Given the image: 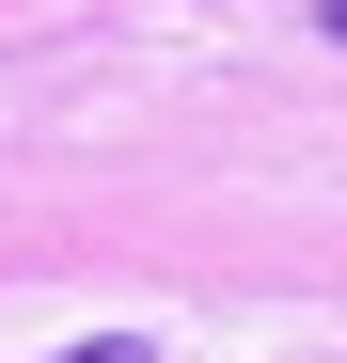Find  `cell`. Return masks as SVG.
Listing matches in <instances>:
<instances>
[{"instance_id":"1","label":"cell","mask_w":347,"mask_h":363,"mask_svg":"<svg viewBox=\"0 0 347 363\" xmlns=\"http://www.w3.org/2000/svg\"><path fill=\"white\" fill-rule=\"evenodd\" d=\"M64 363H158V347H142V332H95V347H64Z\"/></svg>"},{"instance_id":"2","label":"cell","mask_w":347,"mask_h":363,"mask_svg":"<svg viewBox=\"0 0 347 363\" xmlns=\"http://www.w3.org/2000/svg\"><path fill=\"white\" fill-rule=\"evenodd\" d=\"M316 32H331V48H347V0H316Z\"/></svg>"}]
</instances>
